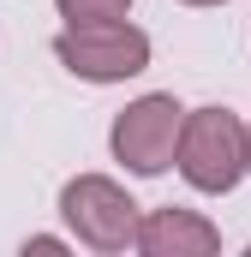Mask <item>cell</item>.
Instances as JSON below:
<instances>
[{
    "label": "cell",
    "instance_id": "2",
    "mask_svg": "<svg viewBox=\"0 0 251 257\" xmlns=\"http://www.w3.org/2000/svg\"><path fill=\"white\" fill-rule=\"evenodd\" d=\"M174 126H180V108H174L168 96H150V102H138L120 126H114V150H120L138 174H162V168H168L162 156H168V144H174Z\"/></svg>",
    "mask_w": 251,
    "mask_h": 257
},
{
    "label": "cell",
    "instance_id": "1",
    "mask_svg": "<svg viewBox=\"0 0 251 257\" xmlns=\"http://www.w3.org/2000/svg\"><path fill=\"white\" fill-rule=\"evenodd\" d=\"M144 54H150V42L138 30L114 24V18L78 24V30L60 36V60L84 78H132V72H144Z\"/></svg>",
    "mask_w": 251,
    "mask_h": 257
},
{
    "label": "cell",
    "instance_id": "3",
    "mask_svg": "<svg viewBox=\"0 0 251 257\" xmlns=\"http://www.w3.org/2000/svg\"><path fill=\"white\" fill-rule=\"evenodd\" d=\"M186 174L197 180V186H209V192H221V186H233V180H239V126H233L221 108H209V114L191 126Z\"/></svg>",
    "mask_w": 251,
    "mask_h": 257
},
{
    "label": "cell",
    "instance_id": "4",
    "mask_svg": "<svg viewBox=\"0 0 251 257\" xmlns=\"http://www.w3.org/2000/svg\"><path fill=\"white\" fill-rule=\"evenodd\" d=\"M66 18L72 24H96V18H114V12H126V0H60Z\"/></svg>",
    "mask_w": 251,
    "mask_h": 257
}]
</instances>
